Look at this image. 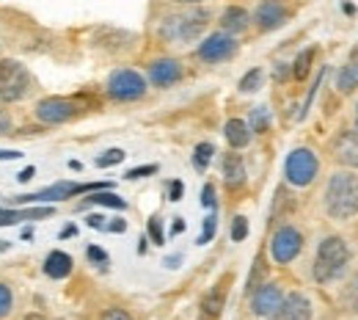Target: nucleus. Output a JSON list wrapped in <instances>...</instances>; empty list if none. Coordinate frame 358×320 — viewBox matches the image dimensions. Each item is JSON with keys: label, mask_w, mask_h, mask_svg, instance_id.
Returning a JSON list of instances; mask_svg holds the SVG:
<instances>
[{"label": "nucleus", "mask_w": 358, "mask_h": 320, "mask_svg": "<svg viewBox=\"0 0 358 320\" xmlns=\"http://www.w3.org/2000/svg\"><path fill=\"white\" fill-rule=\"evenodd\" d=\"M210 17L213 14L201 6H193V8L179 11V14H169L160 22V39L169 42V45H190L207 31Z\"/></svg>", "instance_id": "obj_1"}, {"label": "nucleus", "mask_w": 358, "mask_h": 320, "mask_svg": "<svg viewBox=\"0 0 358 320\" xmlns=\"http://www.w3.org/2000/svg\"><path fill=\"white\" fill-rule=\"evenodd\" d=\"M325 210L331 218L345 221L358 213V177L353 172H336L325 188Z\"/></svg>", "instance_id": "obj_2"}, {"label": "nucleus", "mask_w": 358, "mask_h": 320, "mask_svg": "<svg viewBox=\"0 0 358 320\" xmlns=\"http://www.w3.org/2000/svg\"><path fill=\"white\" fill-rule=\"evenodd\" d=\"M350 263V249L345 243V237L339 235H328L322 237V243L317 246V257H314V279L320 284L336 281L339 276L348 271Z\"/></svg>", "instance_id": "obj_3"}, {"label": "nucleus", "mask_w": 358, "mask_h": 320, "mask_svg": "<svg viewBox=\"0 0 358 320\" xmlns=\"http://www.w3.org/2000/svg\"><path fill=\"white\" fill-rule=\"evenodd\" d=\"M36 89V78L22 61L14 58H0V105L22 102Z\"/></svg>", "instance_id": "obj_4"}, {"label": "nucleus", "mask_w": 358, "mask_h": 320, "mask_svg": "<svg viewBox=\"0 0 358 320\" xmlns=\"http://www.w3.org/2000/svg\"><path fill=\"white\" fill-rule=\"evenodd\" d=\"M110 188V183H89V185H78V183H55L47 185L36 193H25V196H14V204H42V202H64V199H72L78 193H91V190H105Z\"/></svg>", "instance_id": "obj_5"}, {"label": "nucleus", "mask_w": 358, "mask_h": 320, "mask_svg": "<svg viewBox=\"0 0 358 320\" xmlns=\"http://www.w3.org/2000/svg\"><path fill=\"white\" fill-rule=\"evenodd\" d=\"M317 172H320V160H317V155H314L312 149L298 146V149H292V152L287 155L284 177H287V183L289 185H295V188H306V185L314 183Z\"/></svg>", "instance_id": "obj_6"}, {"label": "nucleus", "mask_w": 358, "mask_h": 320, "mask_svg": "<svg viewBox=\"0 0 358 320\" xmlns=\"http://www.w3.org/2000/svg\"><path fill=\"white\" fill-rule=\"evenodd\" d=\"M80 111H83V108H80L78 97H45V99H39V102H36L34 116H36L42 125L55 127V125L72 122Z\"/></svg>", "instance_id": "obj_7"}, {"label": "nucleus", "mask_w": 358, "mask_h": 320, "mask_svg": "<svg viewBox=\"0 0 358 320\" xmlns=\"http://www.w3.org/2000/svg\"><path fill=\"white\" fill-rule=\"evenodd\" d=\"M108 94L116 102H133L146 94V81L135 72V69H116L108 78Z\"/></svg>", "instance_id": "obj_8"}, {"label": "nucleus", "mask_w": 358, "mask_h": 320, "mask_svg": "<svg viewBox=\"0 0 358 320\" xmlns=\"http://www.w3.org/2000/svg\"><path fill=\"white\" fill-rule=\"evenodd\" d=\"M301 249H303V235H301L298 229L295 227L275 229V235H273V240H270V254H273V260H275L278 265L292 263V260L301 254Z\"/></svg>", "instance_id": "obj_9"}, {"label": "nucleus", "mask_w": 358, "mask_h": 320, "mask_svg": "<svg viewBox=\"0 0 358 320\" xmlns=\"http://www.w3.org/2000/svg\"><path fill=\"white\" fill-rule=\"evenodd\" d=\"M199 58L204 61V64H221L226 58H231L234 53H237V39L231 36V34H224V31H218V34H210L201 45H199Z\"/></svg>", "instance_id": "obj_10"}, {"label": "nucleus", "mask_w": 358, "mask_h": 320, "mask_svg": "<svg viewBox=\"0 0 358 320\" xmlns=\"http://www.w3.org/2000/svg\"><path fill=\"white\" fill-rule=\"evenodd\" d=\"M284 301V290L281 284L275 281H268V284H259L254 293H251V312L257 318H270Z\"/></svg>", "instance_id": "obj_11"}, {"label": "nucleus", "mask_w": 358, "mask_h": 320, "mask_svg": "<svg viewBox=\"0 0 358 320\" xmlns=\"http://www.w3.org/2000/svg\"><path fill=\"white\" fill-rule=\"evenodd\" d=\"M289 20V8L281 3V0H262L259 6H257V11H254V22H257V28L259 31H275V28H281L284 22Z\"/></svg>", "instance_id": "obj_12"}, {"label": "nucleus", "mask_w": 358, "mask_h": 320, "mask_svg": "<svg viewBox=\"0 0 358 320\" xmlns=\"http://www.w3.org/2000/svg\"><path fill=\"white\" fill-rule=\"evenodd\" d=\"M270 320H312V301L303 293L284 295L281 307L270 315Z\"/></svg>", "instance_id": "obj_13"}, {"label": "nucleus", "mask_w": 358, "mask_h": 320, "mask_svg": "<svg viewBox=\"0 0 358 320\" xmlns=\"http://www.w3.org/2000/svg\"><path fill=\"white\" fill-rule=\"evenodd\" d=\"M149 81L157 89H169L182 81V64L177 58H157L149 64Z\"/></svg>", "instance_id": "obj_14"}, {"label": "nucleus", "mask_w": 358, "mask_h": 320, "mask_svg": "<svg viewBox=\"0 0 358 320\" xmlns=\"http://www.w3.org/2000/svg\"><path fill=\"white\" fill-rule=\"evenodd\" d=\"M331 152L342 166L358 169V130H342L339 136L334 138Z\"/></svg>", "instance_id": "obj_15"}, {"label": "nucleus", "mask_w": 358, "mask_h": 320, "mask_svg": "<svg viewBox=\"0 0 358 320\" xmlns=\"http://www.w3.org/2000/svg\"><path fill=\"white\" fill-rule=\"evenodd\" d=\"M229 281H231V276H224L215 287H210V293H207V295H204V301H201V312H204V318H218V315L224 312L226 293H229Z\"/></svg>", "instance_id": "obj_16"}, {"label": "nucleus", "mask_w": 358, "mask_h": 320, "mask_svg": "<svg viewBox=\"0 0 358 320\" xmlns=\"http://www.w3.org/2000/svg\"><path fill=\"white\" fill-rule=\"evenodd\" d=\"M52 207H28V210H14V207H0V227H11L20 221H36L52 216Z\"/></svg>", "instance_id": "obj_17"}, {"label": "nucleus", "mask_w": 358, "mask_h": 320, "mask_svg": "<svg viewBox=\"0 0 358 320\" xmlns=\"http://www.w3.org/2000/svg\"><path fill=\"white\" fill-rule=\"evenodd\" d=\"M251 25V14L243 8V6H229L224 14H221V31L224 34H243L245 28Z\"/></svg>", "instance_id": "obj_18"}, {"label": "nucleus", "mask_w": 358, "mask_h": 320, "mask_svg": "<svg viewBox=\"0 0 358 320\" xmlns=\"http://www.w3.org/2000/svg\"><path fill=\"white\" fill-rule=\"evenodd\" d=\"M72 257L66 254V251H50L45 260V274L50 276V279H66V276L72 274Z\"/></svg>", "instance_id": "obj_19"}, {"label": "nucleus", "mask_w": 358, "mask_h": 320, "mask_svg": "<svg viewBox=\"0 0 358 320\" xmlns=\"http://www.w3.org/2000/svg\"><path fill=\"white\" fill-rule=\"evenodd\" d=\"M226 133V141H229V146L231 149H243V146H248L251 144V127H248V122H243V119H229L224 127Z\"/></svg>", "instance_id": "obj_20"}, {"label": "nucleus", "mask_w": 358, "mask_h": 320, "mask_svg": "<svg viewBox=\"0 0 358 320\" xmlns=\"http://www.w3.org/2000/svg\"><path fill=\"white\" fill-rule=\"evenodd\" d=\"M224 180L229 188H240V185L245 183V163H243V158L237 155V152H229L224 155Z\"/></svg>", "instance_id": "obj_21"}, {"label": "nucleus", "mask_w": 358, "mask_h": 320, "mask_svg": "<svg viewBox=\"0 0 358 320\" xmlns=\"http://www.w3.org/2000/svg\"><path fill=\"white\" fill-rule=\"evenodd\" d=\"M89 204H102V207H113V210H124L127 207V202L119 196V193H113L110 188H105V190H91L89 196L80 202V207H89Z\"/></svg>", "instance_id": "obj_22"}, {"label": "nucleus", "mask_w": 358, "mask_h": 320, "mask_svg": "<svg viewBox=\"0 0 358 320\" xmlns=\"http://www.w3.org/2000/svg\"><path fill=\"white\" fill-rule=\"evenodd\" d=\"M96 39H99V45L110 47V50H119V47H127L130 42H135L133 34H127V31H116V28H102V31L96 34Z\"/></svg>", "instance_id": "obj_23"}, {"label": "nucleus", "mask_w": 358, "mask_h": 320, "mask_svg": "<svg viewBox=\"0 0 358 320\" xmlns=\"http://www.w3.org/2000/svg\"><path fill=\"white\" fill-rule=\"evenodd\" d=\"M336 89L342 94H350L353 89H358V64H348L339 69L336 75Z\"/></svg>", "instance_id": "obj_24"}, {"label": "nucleus", "mask_w": 358, "mask_h": 320, "mask_svg": "<svg viewBox=\"0 0 358 320\" xmlns=\"http://www.w3.org/2000/svg\"><path fill=\"white\" fill-rule=\"evenodd\" d=\"M262 81H265V72H262L259 67H254V69H248V72L240 78V86H237V89L243 94H254L262 89Z\"/></svg>", "instance_id": "obj_25"}, {"label": "nucleus", "mask_w": 358, "mask_h": 320, "mask_svg": "<svg viewBox=\"0 0 358 320\" xmlns=\"http://www.w3.org/2000/svg\"><path fill=\"white\" fill-rule=\"evenodd\" d=\"M213 155H215V146H213V144H207V141L199 144V146L193 149V169H196V172H207Z\"/></svg>", "instance_id": "obj_26"}, {"label": "nucleus", "mask_w": 358, "mask_h": 320, "mask_svg": "<svg viewBox=\"0 0 358 320\" xmlns=\"http://www.w3.org/2000/svg\"><path fill=\"white\" fill-rule=\"evenodd\" d=\"M248 127H251V133H268L270 130V111L265 108V105H259V108H254V111H251Z\"/></svg>", "instance_id": "obj_27"}, {"label": "nucleus", "mask_w": 358, "mask_h": 320, "mask_svg": "<svg viewBox=\"0 0 358 320\" xmlns=\"http://www.w3.org/2000/svg\"><path fill=\"white\" fill-rule=\"evenodd\" d=\"M314 53H317V47H309V50H303V53L295 58V64H292V75H295L298 81H303V78L309 75L312 61H314Z\"/></svg>", "instance_id": "obj_28"}, {"label": "nucleus", "mask_w": 358, "mask_h": 320, "mask_svg": "<svg viewBox=\"0 0 358 320\" xmlns=\"http://www.w3.org/2000/svg\"><path fill=\"white\" fill-rule=\"evenodd\" d=\"M265 271H268V265H265V257L259 254V257L254 260V268H251V274H248V281H245V290H248V293H254V290L262 284Z\"/></svg>", "instance_id": "obj_29"}, {"label": "nucleus", "mask_w": 358, "mask_h": 320, "mask_svg": "<svg viewBox=\"0 0 358 320\" xmlns=\"http://www.w3.org/2000/svg\"><path fill=\"white\" fill-rule=\"evenodd\" d=\"M342 304L348 307V312H356L358 315V274L348 281V287L342 293Z\"/></svg>", "instance_id": "obj_30"}, {"label": "nucleus", "mask_w": 358, "mask_h": 320, "mask_svg": "<svg viewBox=\"0 0 358 320\" xmlns=\"http://www.w3.org/2000/svg\"><path fill=\"white\" fill-rule=\"evenodd\" d=\"M124 158H127L124 149H108V152H102L94 163H96V169H110V166H119Z\"/></svg>", "instance_id": "obj_31"}, {"label": "nucleus", "mask_w": 358, "mask_h": 320, "mask_svg": "<svg viewBox=\"0 0 358 320\" xmlns=\"http://www.w3.org/2000/svg\"><path fill=\"white\" fill-rule=\"evenodd\" d=\"M215 229H218V216H215V210L204 218V229H201V235H199V246H207L213 237H215Z\"/></svg>", "instance_id": "obj_32"}, {"label": "nucleus", "mask_w": 358, "mask_h": 320, "mask_svg": "<svg viewBox=\"0 0 358 320\" xmlns=\"http://www.w3.org/2000/svg\"><path fill=\"white\" fill-rule=\"evenodd\" d=\"M11 307H14V293H11L8 284L0 281V318H6L11 312Z\"/></svg>", "instance_id": "obj_33"}, {"label": "nucleus", "mask_w": 358, "mask_h": 320, "mask_svg": "<svg viewBox=\"0 0 358 320\" xmlns=\"http://www.w3.org/2000/svg\"><path fill=\"white\" fill-rule=\"evenodd\" d=\"M245 237H248V218H245V216H237V218L231 221V240L240 243V240H245Z\"/></svg>", "instance_id": "obj_34"}, {"label": "nucleus", "mask_w": 358, "mask_h": 320, "mask_svg": "<svg viewBox=\"0 0 358 320\" xmlns=\"http://www.w3.org/2000/svg\"><path fill=\"white\" fill-rule=\"evenodd\" d=\"M149 237H152V243H155V246H163V243H166V237H163V224H160V218H157V216H152V218H149Z\"/></svg>", "instance_id": "obj_35"}, {"label": "nucleus", "mask_w": 358, "mask_h": 320, "mask_svg": "<svg viewBox=\"0 0 358 320\" xmlns=\"http://www.w3.org/2000/svg\"><path fill=\"white\" fill-rule=\"evenodd\" d=\"M86 257H89L94 265H102V268L108 265V251L99 249V246H89V249H86Z\"/></svg>", "instance_id": "obj_36"}, {"label": "nucleus", "mask_w": 358, "mask_h": 320, "mask_svg": "<svg viewBox=\"0 0 358 320\" xmlns=\"http://www.w3.org/2000/svg\"><path fill=\"white\" fill-rule=\"evenodd\" d=\"M152 174H157V166H155V163H149V166H138V169H130L124 177H127V180H141V177H152Z\"/></svg>", "instance_id": "obj_37"}, {"label": "nucleus", "mask_w": 358, "mask_h": 320, "mask_svg": "<svg viewBox=\"0 0 358 320\" xmlns=\"http://www.w3.org/2000/svg\"><path fill=\"white\" fill-rule=\"evenodd\" d=\"M201 204H204L207 210H215V188H213V185H204V190H201Z\"/></svg>", "instance_id": "obj_38"}, {"label": "nucleus", "mask_w": 358, "mask_h": 320, "mask_svg": "<svg viewBox=\"0 0 358 320\" xmlns=\"http://www.w3.org/2000/svg\"><path fill=\"white\" fill-rule=\"evenodd\" d=\"M99 320H133L124 309H119V307H110V309H105L102 312V318Z\"/></svg>", "instance_id": "obj_39"}, {"label": "nucleus", "mask_w": 358, "mask_h": 320, "mask_svg": "<svg viewBox=\"0 0 358 320\" xmlns=\"http://www.w3.org/2000/svg\"><path fill=\"white\" fill-rule=\"evenodd\" d=\"M11 130H14V119L6 111H0V136H11Z\"/></svg>", "instance_id": "obj_40"}, {"label": "nucleus", "mask_w": 358, "mask_h": 320, "mask_svg": "<svg viewBox=\"0 0 358 320\" xmlns=\"http://www.w3.org/2000/svg\"><path fill=\"white\" fill-rule=\"evenodd\" d=\"M182 193H185V185H182V180H174V183H171V188H169V199H171V202H179V199H182Z\"/></svg>", "instance_id": "obj_41"}, {"label": "nucleus", "mask_w": 358, "mask_h": 320, "mask_svg": "<svg viewBox=\"0 0 358 320\" xmlns=\"http://www.w3.org/2000/svg\"><path fill=\"white\" fill-rule=\"evenodd\" d=\"M34 177H36V166H25V169L17 174V180H20V183H31Z\"/></svg>", "instance_id": "obj_42"}, {"label": "nucleus", "mask_w": 358, "mask_h": 320, "mask_svg": "<svg viewBox=\"0 0 358 320\" xmlns=\"http://www.w3.org/2000/svg\"><path fill=\"white\" fill-rule=\"evenodd\" d=\"M86 224H89L91 229H105V227H108V224H105V218H102V216H96V213L86 218Z\"/></svg>", "instance_id": "obj_43"}, {"label": "nucleus", "mask_w": 358, "mask_h": 320, "mask_svg": "<svg viewBox=\"0 0 358 320\" xmlns=\"http://www.w3.org/2000/svg\"><path fill=\"white\" fill-rule=\"evenodd\" d=\"M108 232H116V235H119V232H124V229H127V221H122V218H113V221H110V224H108Z\"/></svg>", "instance_id": "obj_44"}, {"label": "nucleus", "mask_w": 358, "mask_h": 320, "mask_svg": "<svg viewBox=\"0 0 358 320\" xmlns=\"http://www.w3.org/2000/svg\"><path fill=\"white\" fill-rule=\"evenodd\" d=\"M22 158V152H17V149H0V160H20Z\"/></svg>", "instance_id": "obj_45"}, {"label": "nucleus", "mask_w": 358, "mask_h": 320, "mask_svg": "<svg viewBox=\"0 0 358 320\" xmlns=\"http://www.w3.org/2000/svg\"><path fill=\"white\" fill-rule=\"evenodd\" d=\"M179 263H182V254H174V257H166V260H163L166 268H179Z\"/></svg>", "instance_id": "obj_46"}, {"label": "nucleus", "mask_w": 358, "mask_h": 320, "mask_svg": "<svg viewBox=\"0 0 358 320\" xmlns=\"http://www.w3.org/2000/svg\"><path fill=\"white\" fill-rule=\"evenodd\" d=\"M185 232V218H174V224H171V235H182Z\"/></svg>", "instance_id": "obj_47"}, {"label": "nucleus", "mask_w": 358, "mask_h": 320, "mask_svg": "<svg viewBox=\"0 0 358 320\" xmlns=\"http://www.w3.org/2000/svg\"><path fill=\"white\" fill-rule=\"evenodd\" d=\"M275 78H278V81L287 78V64H275Z\"/></svg>", "instance_id": "obj_48"}, {"label": "nucleus", "mask_w": 358, "mask_h": 320, "mask_svg": "<svg viewBox=\"0 0 358 320\" xmlns=\"http://www.w3.org/2000/svg\"><path fill=\"white\" fill-rule=\"evenodd\" d=\"M72 235H78V227H66L61 232V237H72Z\"/></svg>", "instance_id": "obj_49"}, {"label": "nucleus", "mask_w": 358, "mask_h": 320, "mask_svg": "<svg viewBox=\"0 0 358 320\" xmlns=\"http://www.w3.org/2000/svg\"><path fill=\"white\" fill-rule=\"evenodd\" d=\"M69 169H72V172H80V169H83V163H80V160H69Z\"/></svg>", "instance_id": "obj_50"}, {"label": "nucleus", "mask_w": 358, "mask_h": 320, "mask_svg": "<svg viewBox=\"0 0 358 320\" xmlns=\"http://www.w3.org/2000/svg\"><path fill=\"white\" fill-rule=\"evenodd\" d=\"M174 3H182V6H199L201 0H174Z\"/></svg>", "instance_id": "obj_51"}, {"label": "nucleus", "mask_w": 358, "mask_h": 320, "mask_svg": "<svg viewBox=\"0 0 358 320\" xmlns=\"http://www.w3.org/2000/svg\"><path fill=\"white\" fill-rule=\"evenodd\" d=\"M22 237H25V240H28V237H34V227H25V229H22Z\"/></svg>", "instance_id": "obj_52"}, {"label": "nucleus", "mask_w": 358, "mask_h": 320, "mask_svg": "<svg viewBox=\"0 0 358 320\" xmlns=\"http://www.w3.org/2000/svg\"><path fill=\"white\" fill-rule=\"evenodd\" d=\"M353 64H358V47L353 50Z\"/></svg>", "instance_id": "obj_53"}, {"label": "nucleus", "mask_w": 358, "mask_h": 320, "mask_svg": "<svg viewBox=\"0 0 358 320\" xmlns=\"http://www.w3.org/2000/svg\"><path fill=\"white\" fill-rule=\"evenodd\" d=\"M25 320H39V315H28Z\"/></svg>", "instance_id": "obj_54"}, {"label": "nucleus", "mask_w": 358, "mask_h": 320, "mask_svg": "<svg viewBox=\"0 0 358 320\" xmlns=\"http://www.w3.org/2000/svg\"><path fill=\"white\" fill-rule=\"evenodd\" d=\"M356 125H358V108H356Z\"/></svg>", "instance_id": "obj_55"}]
</instances>
